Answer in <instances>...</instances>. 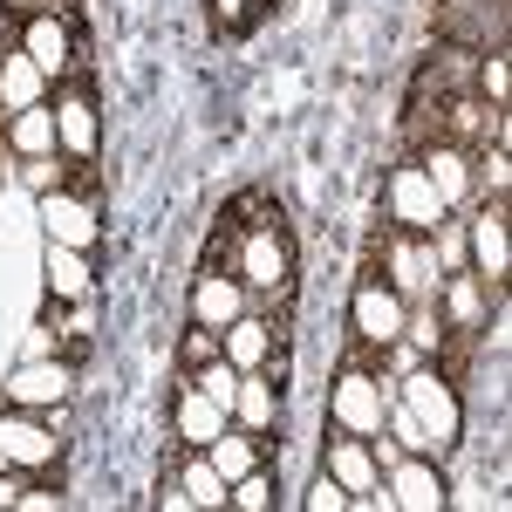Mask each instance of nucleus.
Here are the masks:
<instances>
[{"instance_id":"1","label":"nucleus","mask_w":512,"mask_h":512,"mask_svg":"<svg viewBox=\"0 0 512 512\" xmlns=\"http://www.w3.org/2000/svg\"><path fill=\"white\" fill-rule=\"evenodd\" d=\"M403 321H410V301L396 294L390 280H376V260H362V280H355V294H349V335L376 342V349H396Z\"/></svg>"},{"instance_id":"2","label":"nucleus","mask_w":512,"mask_h":512,"mask_svg":"<svg viewBox=\"0 0 512 512\" xmlns=\"http://www.w3.org/2000/svg\"><path fill=\"white\" fill-rule=\"evenodd\" d=\"M403 403H410V417L424 424L431 437V458H444L458 431H465V410H458V383H444L437 369H417V376H403Z\"/></svg>"},{"instance_id":"3","label":"nucleus","mask_w":512,"mask_h":512,"mask_svg":"<svg viewBox=\"0 0 512 512\" xmlns=\"http://www.w3.org/2000/svg\"><path fill=\"white\" fill-rule=\"evenodd\" d=\"M328 417H335V431H349V437H383V376L376 369H342L335 376V390H328Z\"/></svg>"},{"instance_id":"4","label":"nucleus","mask_w":512,"mask_h":512,"mask_svg":"<svg viewBox=\"0 0 512 512\" xmlns=\"http://www.w3.org/2000/svg\"><path fill=\"white\" fill-rule=\"evenodd\" d=\"M444 198H437V185L424 178V164L410 158V164H396L390 171V219H396V233H417V239H437L444 233Z\"/></svg>"},{"instance_id":"5","label":"nucleus","mask_w":512,"mask_h":512,"mask_svg":"<svg viewBox=\"0 0 512 512\" xmlns=\"http://www.w3.org/2000/svg\"><path fill=\"white\" fill-rule=\"evenodd\" d=\"M76 390V362H62V355H28L14 376H7V403L14 410H62Z\"/></svg>"},{"instance_id":"6","label":"nucleus","mask_w":512,"mask_h":512,"mask_svg":"<svg viewBox=\"0 0 512 512\" xmlns=\"http://www.w3.org/2000/svg\"><path fill=\"white\" fill-rule=\"evenodd\" d=\"M239 280L260 287V294H280V287L294 280V246H287V233H280V212L239 239Z\"/></svg>"},{"instance_id":"7","label":"nucleus","mask_w":512,"mask_h":512,"mask_svg":"<svg viewBox=\"0 0 512 512\" xmlns=\"http://www.w3.org/2000/svg\"><path fill=\"white\" fill-rule=\"evenodd\" d=\"M55 151L69 164H96V144H103V123H96V96H89V82H76V89H62L55 103Z\"/></svg>"},{"instance_id":"8","label":"nucleus","mask_w":512,"mask_h":512,"mask_svg":"<svg viewBox=\"0 0 512 512\" xmlns=\"http://www.w3.org/2000/svg\"><path fill=\"white\" fill-rule=\"evenodd\" d=\"M55 458H62V437L48 431L41 417H28V410H7V417H0V472H7V465L48 472Z\"/></svg>"},{"instance_id":"9","label":"nucleus","mask_w":512,"mask_h":512,"mask_svg":"<svg viewBox=\"0 0 512 512\" xmlns=\"http://www.w3.org/2000/svg\"><path fill=\"white\" fill-rule=\"evenodd\" d=\"M41 226H48V246H76V253H89L103 239L96 205L76 198V192H41Z\"/></svg>"},{"instance_id":"10","label":"nucleus","mask_w":512,"mask_h":512,"mask_svg":"<svg viewBox=\"0 0 512 512\" xmlns=\"http://www.w3.org/2000/svg\"><path fill=\"white\" fill-rule=\"evenodd\" d=\"M390 506H410V512H437L451 506V492H444V478H437V465L424 458V451H403V458H390Z\"/></svg>"},{"instance_id":"11","label":"nucleus","mask_w":512,"mask_h":512,"mask_svg":"<svg viewBox=\"0 0 512 512\" xmlns=\"http://www.w3.org/2000/svg\"><path fill=\"white\" fill-rule=\"evenodd\" d=\"M472 260H478V280L492 287V294H506V267H512V253H506V198H492L485 212L472 219Z\"/></svg>"},{"instance_id":"12","label":"nucleus","mask_w":512,"mask_h":512,"mask_svg":"<svg viewBox=\"0 0 512 512\" xmlns=\"http://www.w3.org/2000/svg\"><path fill=\"white\" fill-rule=\"evenodd\" d=\"M239 315H246V280L205 267V274L192 280V321L198 328H226V321H239Z\"/></svg>"},{"instance_id":"13","label":"nucleus","mask_w":512,"mask_h":512,"mask_svg":"<svg viewBox=\"0 0 512 512\" xmlns=\"http://www.w3.org/2000/svg\"><path fill=\"white\" fill-rule=\"evenodd\" d=\"M21 55L35 62L41 76H62V69L76 62V41H69V28H62L55 14H28V21H21Z\"/></svg>"},{"instance_id":"14","label":"nucleus","mask_w":512,"mask_h":512,"mask_svg":"<svg viewBox=\"0 0 512 512\" xmlns=\"http://www.w3.org/2000/svg\"><path fill=\"white\" fill-rule=\"evenodd\" d=\"M274 321H260V315H239L219 328V355L233 362V369H267V355H274Z\"/></svg>"},{"instance_id":"15","label":"nucleus","mask_w":512,"mask_h":512,"mask_svg":"<svg viewBox=\"0 0 512 512\" xmlns=\"http://www.w3.org/2000/svg\"><path fill=\"white\" fill-rule=\"evenodd\" d=\"M48 301H62V308H89L96 301V274H89V260L76 246H48Z\"/></svg>"},{"instance_id":"16","label":"nucleus","mask_w":512,"mask_h":512,"mask_svg":"<svg viewBox=\"0 0 512 512\" xmlns=\"http://www.w3.org/2000/svg\"><path fill=\"white\" fill-rule=\"evenodd\" d=\"M219 431H226V410H219L205 390L178 383V437H185V451H205Z\"/></svg>"},{"instance_id":"17","label":"nucleus","mask_w":512,"mask_h":512,"mask_svg":"<svg viewBox=\"0 0 512 512\" xmlns=\"http://www.w3.org/2000/svg\"><path fill=\"white\" fill-rule=\"evenodd\" d=\"M274 410H280V390L260 376V369H246L239 376V390H233V417H239V431H253V437H267L274 431Z\"/></svg>"},{"instance_id":"18","label":"nucleus","mask_w":512,"mask_h":512,"mask_svg":"<svg viewBox=\"0 0 512 512\" xmlns=\"http://www.w3.org/2000/svg\"><path fill=\"white\" fill-rule=\"evenodd\" d=\"M417 164H424V178L437 185V198H444V205H458V198L472 192V151H458V144H431Z\"/></svg>"},{"instance_id":"19","label":"nucleus","mask_w":512,"mask_h":512,"mask_svg":"<svg viewBox=\"0 0 512 512\" xmlns=\"http://www.w3.org/2000/svg\"><path fill=\"white\" fill-rule=\"evenodd\" d=\"M7 151H14V158H48V151H55V110H48V103L14 110V117H7Z\"/></svg>"},{"instance_id":"20","label":"nucleus","mask_w":512,"mask_h":512,"mask_svg":"<svg viewBox=\"0 0 512 512\" xmlns=\"http://www.w3.org/2000/svg\"><path fill=\"white\" fill-rule=\"evenodd\" d=\"M444 287V328H472V335H485V280L478 274H444L437 280Z\"/></svg>"},{"instance_id":"21","label":"nucleus","mask_w":512,"mask_h":512,"mask_svg":"<svg viewBox=\"0 0 512 512\" xmlns=\"http://www.w3.org/2000/svg\"><path fill=\"white\" fill-rule=\"evenodd\" d=\"M205 458H212V472L233 485V478H246L253 465H260V437L253 431H219L212 444H205Z\"/></svg>"},{"instance_id":"22","label":"nucleus","mask_w":512,"mask_h":512,"mask_svg":"<svg viewBox=\"0 0 512 512\" xmlns=\"http://www.w3.org/2000/svg\"><path fill=\"white\" fill-rule=\"evenodd\" d=\"M41 89H48V76H41L28 55H7V62H0V110H7V117L28 110V103H41Z\"/></svg>"},{"instance_id":"23","label":"nucleus","mask_w":512,"mask_h":512,"mask_svg":"<svg viewBox=\"0 0 512 512\" xmlns=\"http://www.w3.org/2000/svg\"><path fill=\"white\" fill-rule=\"evenodd\" d=\"M178 485H185V499H192V506H205V512L226 506V478L212 472V458H205V451H192V458H185V478H178Z\"/></svg>"},{"instance_id":"24","label":"nucleus","mask_w":512,"mask_h":512,"mask_svg":"<svg viewBox=\"0 0 512 512\" xmlns=\"http://www.w3.org/2000/svg\"><path fill=\"white\" fill-rule=\"evenodd\" d=\"M239 376H246V369H233V362L219 355V362H205V369H192L185 383H192V390H205L212 403H219V410H226V417H233V390H239Z\"/></svg>"},{"instance_id":"25","label":"nucleus","mask_w":512,"mask_h":512,"mask_svg":"<svg viewBox=\"0 0 512 512\" xmlns=\"http://www.w3.org/2000/svg\"><path fill=\"white\" fill-rule=\"evenodd\" d=\"M205 362H219V328H185V335H178V369H185V376H192V369H205Z\"/></svg>"},{"instance_id":"26","label":"nucleus","mask_w":512,"mask_h":512,"mask_svg":"<svg viewBox=\"0 0 512 512\" xmlns=\"http://www.w3.org/2000/svg\"><path fill=\"white\" fill-rule=\"evenodd\" d=\"M226 506L267 512V506H274V478H267V472H260V465H253V472H246V478H233V485H226Z\"/></svg>"},{"instance_id":"27","label":"nucleus","mask_w":512,"mask_h":512,"mask_svg":"<svg viewBox=\"0 0 512 512\" xmlns=\"http://www.w3.org/2000/svg\"><path fill=\"white\" fill-rule=\"evenodd\" d=\"M21 178H28V192H62V158L48 151V158H21Z\"/></svg>"},{"instance_id":"28","label":"nucleus","mask_w":512,"mask_h":512,"mask_svg":"<svg viewBox=\"0 0 512 512\" xmlns=\"http://www.w3.org/2000/svg\"><path fill=\"white\" fill-rule=\"evenodd\" d=\"M390 431H396V444H403V451H424V458H431V437H424V424L410 417V403H403V410H390Z\"/></svg>"},{"instance_id":"29","label":"nucleus","mask_w":512,"mask_h":512,"mask_svg":"<svg viewBox=\"0 0 512 512\" xmlns=\"http://www.w3.org/2000/svg\"><path fill=\"white\" fill-rule=\"evenodd\" d=\"M308 506H315V512H342V506H349V492H342L335 478L321 472V478H315V492H308Z\"/></svg>"},{"instance_id":"30","label":"nucleus","mask_w":512,"mask_h":512,"mask_svg":"<svg viewBox=\"0 0 512 512\" xmlns=\"http://www.w3.org/2000/svg\"><path fill=\"white\" fill-rule=\"evenodd\" d=\"M246 14H253V0H212V21L219 28H246Z\"/></svg>"},{"instance_id":"31","label":"nucleus","mask_w":512,"mask_h":512,"mask_svg":"<svg viewBox=\"0 0 512 512\" xmlns=\"http://www.w3.org/2000/svg\"><path fill=\"white\" fill-rule=\"evenodd\" d=\"M21 7H35V14H55V21H62V14H69L76 0H21Z\"/></svg>"},{"instance_id":"32","label":"nucleus","mask_w":512,"mask_h":512,"mask_svg":"<svg viewBox=\"0 0 512 512\" xmlns=\"http://www.w3.org/2000/svg\"><path fill=\"white\" fill-rule=\"evenodd\" d=\"M7 55H14V48H7V35H0V62H7Z\"/></svg>"}]
</instances>
